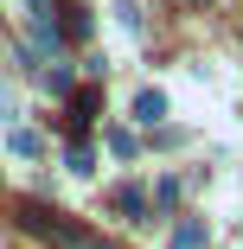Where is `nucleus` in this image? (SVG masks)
<instances>
[{"instance_id":"9","label":"nucleus","mask_w":243,"mask_h":249,"mask_svg":"<svg viewBox=\"0 0 243 249\" xmlns=\"http://www.w3.org/2000/svg\"><path fill=\"white\" fill-rule=\"evenodd\" d=\"M64 160H71V173H90V166H96V160H90V147H83V141L71 147V154H64Z\"/></svg>"},{"instance_id":"1","label":"nucleus","mask_w":243,"mask_h":249,"mask_svg":"<svg viewBox=\"0 0 243 249\" xmlns=\"http://www.w3.org/2000/svg\"><path fill=\"white\" fill-rule=\"evenodd\" d=\"M19 217H26V230H32V236H45V243H58V249H115V243H103V236H90V230H77L71 217H58L52 205H38V198H26V205H19Z\"/></svg>"},{"instance_id":"3","label":"nucleus","mask_w":243,"mask_h":249,"mask_svg":"<svg viewBox=\"0 0 243 249\" xmlns=\"http://www.w3.org/2000/svg\"><path fill=\"white\" fill-rule=\"evenodd\" d=\"M115 211H122L128 224H141V217H148V192H141V185H122V192H115Z\"/></svg>"},{"instance_id":"5","label":"nucleus","mask_w":243,"mask_h":249,"mask_svg":"<svg viewBox=\"0 0 243 249\" xmlns=\"http://www.w3.org/2000/svg\"><path fill=\"white\" fill-rule=\"evenodd\" d=\"M160 115H167V96H160V89H141V96H134V122H148V128H154Z\"/></svg>"},{"instance_id":"4","label":"nucleus","mask_w":243,"mask_h":249,"mask_svg":"<svg viewBox=\"0 0 243 249\" xmlns=\"http://www.w3.org/2000/svg\"><path fill=\"white\" fill-rule=\"evenodd\" d=\"M173 249H211L205 224H199V217H179V230H173Z\"/></svg>"},{"instance_id":"6","label":"nucleus","mask_w":243,"mask_h":249,"mask_svg":"<svg viewBox=\"0 0 243 249\" xmlns=\"http://www.w3.org/2000/svg\"><path fill=\"white\" fill-rule=\"evenodd\" d=\"M45 89H52V96H77V89H71V71H64V64H52V71H45Z\"/></svg>"},{"instance_id":"2","label":"nucleus","mask_w":243,"mask_h":249,"mask_svg":"<svg viewBox=\"0 0 243 249\" xmlns=\"http://www.w3.org/2000/svg\"><path fill=\"white\" fill-rule=\"evenodd\" d=\"M96 103H103V89H77V96H71V128H77V134L96 122Z\"/></svg>"},{"instance_id":"7","label":"nucleus","mask_w":243,"mask_h":249,"mask_svg":"<svg viewBox=\"0 0 243 249\" xmlns=\"http://www.w3.org/2000/svg\"><path fill=\"white\" fill-rule=\"evenodd\" d=\"M109 154H122V160L134 154V134H128V128H109Z\"/></svg>"},{"instance_id":"8","label":"nucleus","mask_w":243,"mask_h":249,"mask_svg":"<svg viewBox=\"0 0 243 249\" xmlns=\"http://www.w3.org/2000/svg\"><path fill=\"white\" fill-rule=\"evenodd\" d=\"M154 205H160V211L179 205V179H160V185H154Z\"/></svg>"}]
</instances>
